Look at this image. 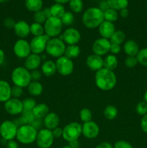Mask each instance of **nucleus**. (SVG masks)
Returning a JSON list of instances; mask_svg holds the SVG:
<instances>
[{
  "mask_svg": "<svg viewBox=\"0 0 147 148\" xmlns=\"http://www.w3.org/2000/svg\"><path fill=\"white\" fill-rule=\"evenodd\" d=\"M104 20V12L97 7H89L85 10L82 17L83 25L89 29L97 28Z\"/></svg>",
  "mask_w": 147,
  "mask_h": 148,
  "instance_id": "f03ea898",
  "label": "nucleus"
},
{
  "mask_svg": "<svg viewBox=\"0 0 147 148\" xmlns=\"http://www.w3.org/2000/svg\"><path fill=\"white\" fill-rule=\"evenodd\" d=\"M27 88L29 94L34 97L40 95L43 91V85L39 81H31Z\"/></svg>",
  "mask_w": 147,
  "mask_h": 148,
  "instance_id": "bb28decb",
  "label": "nucleus"
},
{
  "mask_svg": "<svg viewBox=\"0 0 147 148\" xmlns=\"http://www.w3.org/2000/svg\"><path fill=\"white\" fill-rule=\"evenodd\" d=\"M23 94V88L14 85L12 87V98H20Z\"/></svg>",
  "mask_w": 147,
  "mask_h": 148,
  "instance_id": "a18cd8bd",
  "label": "nucleus"
},
{
  "mask_svg": "<svg viewBox=\"0 0 147 148\" xmlns=\"http://www.w3.org/2000/svg\"><path fill=\"white\" fill-rule=\"evenodd\" d=\"M52 132H53V135L54 138H60L63 136V129L58 127L55 128L54 130H52Z\"/></svg>",
  "mask_w": 147,
  "mask_h": 148,
  "instance_id": "864d4df0",
  "label": "nucleus"
},
{
  "mask_svg": "<svg viewBox=\"0 0 147 148\" xmlns=\"http://www.w3.org/2000/svg\"><path fill=\"white\" fill-rule=\"evenodd\" d=\"M43 27H44L45 34L51 38L59 37L61 34L63 24L61 21V19L50 17L46 20Z\"/></svg>",
  "mask_w": 147,
  "mask_h": 148,
  "instance_id": "423d86ee",
  "label": "nucleus"
},
{
  "mask_svg": "<svg viewBox=\"0 0 147 148\" xmlns=\"http://www.w3.org/2000/svg\"><path fill=\"white\" fill-rule=\"evenodd\" d=\"M30 34L33 35L34 37L45 35L44 27L43 26V25L39 24V23H33L31 25H30Z\"/></svg>",
  "mask_w": 147,
  "mask_h": 148,
  "instance_id": "f704fd0d",
  "label": "nucleus"
},
{
  "mask_svg": "<svg viewBox=\"0 0 147 148\" xmlns=\"http://www.w3.org/2000/svg\"><path fill=\"white\" fill-rule=\"evenodd\" d=\"M57 72L62 76H69L74 72V63L71 59H69L64 55L58 58L56 62Z\"/></svg>",
  "mask_w": 147,
  "mask_h": 148,
  "instance_id": "9d476101",
  "label": "nucleus"
},
{
  "mask_svg": "<svg viewBox=\"0 0 147 148\" xmlns=\"http://www.w3.org/2000/svg\"><path fill=\"white\" fill-rule=\"evenodd\" d=\"M4 59H5V54H4V51L0 49V65L4 63Z\"/></svg>",
  "mask_w": 147,
  "mask_h": 148,
  "instance_id": "680f3d73",
  "label": "nucleus"
},
{
  "mask_svg": "<svg viewBox=\"0 0 147 148\" xmlns=\"http://www.w3.org/2000/svg\"><path fill=\"white\" fill-rule=\"evenodd\" d=\"M79 118L81 121L83 123L88 122L92 121V113L89 108H84L79 112Z\"/></svg>",
  "mask_w": 147,
  "mask_h": 148,
  "instance_id": "ea45409f",
  "label": "nucleus"
},
{
  "mask_svg": "<svg viewBox=\"0 0 147 148\" xmlns=\"http://www.w3.org/2000/svg\"><path fill=\"white\" fill-rule=\"evenodd\" d=\"M103 68H105V69H108V70L114 71L117 67H118V60L115 55H107L105 57V59H103Z\"/></svg>",
  "mask_w": 147,
  "mask_h": 148,
  "instance_id": "cd10ccee",
  "label": "nucleus"
},
{
  "mask_svg": "<svg viewBox=\"0 0 147 148\" xmlns=\"http://www.w3.org/2000/svg\"><path fill=\"white\" fill-rule=\"evenodd\" d=\"M82 125L76 121H73L66 124L63 128V137L68 143L76 140L82 135Z\"/></svg>",
  "mask_w": 147,
  "mask_h": 148,
  "instance_id": "0eeeda50",
  "label": "nucleus"
},
{
  "mask_svg": "<svg viewBox=\"0 0 147 148\" xmlns=\"http://www.w3.org/2000/svg\"><path fill=\"white\" fill-rule=\"evenodd\" d=\"M125 66L128 68L135 67L138 64V60H137L136 56H127L126 59L124 61Z\"/></svg>",
  "mask_w": 147,
  "mask_h": 148,
  "instance_id": "c03bdc74",
  "label": "nucleus"
},
{
  "mask_svg": "<svg viewBox=\"0 0 147 148\" xmlns=\"http://www.w3.org/2000/svg\"><path fill=\"white\" fill-rule=\"evenodd\" d=\"M50 38L46 34L41 36L33 37L30 42L32 53L40 55L46 51L47 42Z\"/></svg>",
  "mask_w": 147,
  "mask_h": 148,
  "instance_id": "ddd939ff",
  "label": "nucleus"
},
{
  "mask_svg": "<svg viewBox=\"0 0 147 148\" xmlns=\"http://www.w3.org/2000/svg\"><path fill=\"white\" fill-rule=\"evenodd\" d=\"M123 51L128 56H136L139 51V46L138 44L134 40H126L123 43Z\"/></svg>",
  "mask_w": 147,
  "mask_h": 148,
  "instance_id": "5701e85b",
  "label": "nucleus"
},
{
  "mask_svg": "<svg viewBox=\"0 0 147 148\" xmlns=\"http://www.w3.org/2000/svg\"><path fill=\"white\" fill-rule=\"evenodd\" d=\"M4 106L5 111L10 115H20L23 111L22 101L19 98H11L4 103Z\"/></svg>",
  "mask_w": 147,
  "mask_h": 148,
  "instance_id": "2eb2a0df",
  "label": "nucleus"
},
{
  "mask_svg": "<svg viewBox=\"0 0 147 148\" xmlns=\"http://www.w3.org/2000/svg\"><path fill=\"white\" fill-rule=\"evenodd\" d=\"M99 9H100L101 10H102V12H105L108 9H109V6H108V2H107V0H103V1H101L100 3H99Z\"/></svg>",
  "mask_w": 147,
  "mask_h": 148,
  "instance_id": "5fc2aeb1",
  "label": "nucleus"
},
{
  "mask_svg": "<svg viewBox=\"0 0 147 148\" xmlns=\"http://www.w3.org/2000/svg\"><path fill=\"white\" fill-rule=\"evenodd\" d=\"M95 81L97 87L103 91L111 90L117 84V77L114 71L102 68L96 72Z\"/></svg>",
  "mask_w": 147,
  "mask_h": 148,
  "instance_id": "f257e3e1",
  "label": "nucleus"
},
{
  "mask_svg": "<svg viewBox=\"0 0 147 148\" xmlns=\"http://www.w3.org/2000/svg\"><path fill=\"white\" fill-rule=\"evenodd\" d=\"M16 24V22L11 17H7L4 20V25L7 29H14V25Z\"/></svg>",
  "mask_w": 147,
  "mask_h": 148,
  "instance_id": "8fccbe9b",
  "label": "nucleus"
},
{
  "mask_svg": "<svg viewBox=\"0 0 147 148\" xmlns=\"http://www.w3.org/2000/svg\"><path fill=\"white\" fill-rule=\"evenodd\" d=\"M43 12H44V14H46V16L47 18H49V17H51V13H50V7H46L45 9H43Z\"/></svg>",
  "mask_w": 147,
  "mask_h": 148,
  "instance_id": "052dcab7",
  "label": "nucleus"
},
{
  "mask_svg": "<svg viewBox=\"0 0 147 148\" xmlns=\"http://www.w3.org/2000/svg\"><path fill=\"white\" fill-rule=\"evenodd\" d=\"M107 2L110 8L116 11L127 8L128 5V0H107Z\"/></svg>",
  "mask_w": 147,
  "mask_h": 148,
  "instance_id": "7c9ffc66",
  "label": "nucleus"
},
{
  "mask_svg": "<svg viewBox=\"0 0 147 148\" xmlns=\"http://www.w3.org/2000/svg\"><path fill=\"white\" fill-rule=\"evenodd\" d=\"M121 51V46L120 45L115 44V43H111L110 49V52L111 54L116 55L119 53Z\"/></svg>",
  "mask_w": 147,
  "mask_h": 148,
  "instance_id": "3c124183",
  "label": "nucleus"
},
{
  "mask_svg": "<svg viewBox=\"0 0 147 148\" xmlns=\"http://www.w3.org/2000/svg\"><path fill=\"white\" fill-rule=\"evenodd\" d=\"M66 44L59 37L51 38L46 45V51L47 54L54 58H59L64 55Z\"/></svg>",
  "mask_w": 147,
  "mask_h": 148,
  "instance_id": "39448f33",
  "label": "nucleus"
},
{
  "mask_svg": "<svg viewBox=\"0 0 147 148\" xmlns=\"http://www.w3.org/2000/svg\"><path fill=\"white\" fill-rule=\"evenodd\" d=\"M69 146H70L71 148H79V143L78 140H72V141L69 142Z\"/></svg>",
  "mask_w": 147,
  "mask_h": 148,
  "instance_id": "bf43d9fd",
  "label": "nucleus"
},
{
  "mask_svg": "<svg viewBox=\"0 0 147 148\" xmlns=\"http://www.w3.org/2000/svg\"><path fill=\"white\" fill-rule=\"evenodd\" d=\"M95 148H113V146L108 142H103V143H99Z\"/></svg>",
  "mask_w": 147,
  "mask_h": 148,
  "instance_id": "4d7b16f0",
  "label": "nucleus"
},
{
  "mask_svg": "<svg viewBox=\"0 0 147 148\" xmlns=\"http://www.w3.org/2000/svg\"><path fill=\"white\" fill-rule=\"evenodd\" d=\"M144 101H145V102L147 103V90H146L145 93H144Z\"/></svg>",
  "mask_w": 147,
  "mask_h": 148,
  "instance_id": "0e129e2a",
  "label": "nucleus"
},
{
  "mask_svg": "<svg viewBox=\"0 0 147 148\" xmlns=\"http://www.w3.org/2000/svg\"><path fill=\"white\" fill-rule=\"evenodd\" d=\"M99 127L96 122L92 121L84 123L82 124V134L84 137L89 140H93L98 137L99 134Z\"/></svg>",
  "mask_w": 147,
  "mask_h": 148,
  "instance_id": "dca6fc26",
  "label": "nucleus"
},
{
  "mask_svg": "<svg viewBox=\"0 0 147 148\" xmlns=\"http://www.w3.org/2000/svg\"><path fill=\"white\" fill-rule=\"evenodd\" d=\"M30 125H31L32 127H34L37 131H39V130H40L41 129H43V127H44V124H43V119H42L35 118Z\"/></svg>",
  "mask_w": 147,
  "mask_h": 148,
  "instance_id": "de8ad7c7",
  "label": "nucleus"
},
{
  "mask_svg": "<svg viewBox=\"0 0 147 148\" xmlns=\"http://www.w3.org/2000/svg\"><path fill=\"white\" fill-rule=\"evenodd\" d=\"M81 53V49L77 45H68L66 47L64 52V56L69 59H76Z\"/></svg>",
  "mask_w": 147,
  "mask_h": 148,
  "instance_id": "c756f323",
  "label": "nucleus"
},
{
  "mask_svg": "<svg viewBox=\"0 0 147 148\" xmlns=\"http://www.w3.org/2000/svg\"><path fill=\"white\" fill-rule=\"evenodd\" d=\"M35 119V117L33 115V111H22L19 118L15 120L14 122L18 127L22 125H29L32 124Z\"/></svg>",
  "mask_w": 147,
  "mask_h": 148,
  "instance_id": "393cba45",
  "label": "nucleus"
},
{
  "mask_svg": "<svg viewBox=\"0 0 147 148\" xmlns=\"http://www.w3.org/2000/svg\"><path fill=\"white\" fill-rule=\"evenodd\" d=\"M140 125H141V128L143 130V132L147 133V114L142 116Z\"/></svg>",
  "mask_w": 147,
  "mask_h": 148,
  "instance_id": "603ef678",
  "label": "nucleus"
},
{
  "mask_svg": "<svg viewBox=\"0 0 147 148\" xmlns=\"http://www.w3.org/2000/svg\"><path fill=\"white\" fill-rule=\"evenodd\" d=\"M125 37H126L125 33L122 30H115L112 37L110 38V41L111 42V43H115V44H118L121 46V44L125 43Z\"/></svg>",
  "mask_w": 147,
  "mask_h": 148,
  "instance_id": "72a5a7b5",
  "label": "nucleus"
},
{
  "mask_svg": "<svg viewBox=\"0 0 147 148\" xmlns=\"http://www.w3.org/2000/svg\"><path fill=\"white\" fill-rule=\"evenodd\" d=\"M59 122H60L59 116L54 112H49L48 115H46V116L43 119L44 128L50 130H53L59 127Z\"/></svg>",
  "mask_w": 147,
  "mask_h": 148,
  "instance_id": "412c9836",
  "label": "nucleus"
},
{
  "mask_svg": "<svg viewBox=\"0 0 147 148\" xmlns=\"http://www.w3.org/2000/svg\"><path fill=\"white\" fill-rule=\"evenodd\" d=\"M115 26L114 23H110V22L104 20L100 25L98 27V31H99V35L101 38H104L110 40L114 33L115 32Z\"/></svg>",
  "mask_w": 147,
  "mask_h": 148,
  "instance_id": "a211bd4d",
  "label": "nucleus"
},
{
  "mask_svg": "<svg viewBox=\"0 0 147 148\" xmlns=\"http://www.w3.org/2000/svg\"><path fill=\"white\" fill-rule=\"evenodd\" d=\"M42 72L41 71L38 70V69H35L30 72V77H31V81H39V79L41 78L42 77Z\"/></svg>",
  "mask_w": 147,
  "mask_h": 148,
  "instance_id": "09e8293b",
  "label": "nucleus"
},
{
  "mask_svg": "<svg viewBox=\"0 0 147 148\" xmlns=\"http://www.w3.org/2000/svg\"><path fill=\"white\" fill-rule=\"evenodd\" d=\"M56 3H59V4H66V3H69V1L70 0H53Z\"/></svg>",
  "mask_w": 147,
  "mask_h": 148,
  "instance_id": "e2e57ef3",
  "label": "nucleus"
},
{
  "mask_svg": "<svg viewBox=\"0 0 147 148\" xmlns=\"http://www.w3.org/2000/svg\"><path fill=\"white\" fill-rule=\"evenodd\" d=\"M24 6L28 11L36 12L43 10V0H25Z\"/></svg>",
  "mask_w": 147,
  "mask_h": 148,
  "instance_id": "c85d7f7f",
  "label": "nucleus"
},
{
  "mask_svg": "<svg viewBox=\"0 0 147 148\" xmlns=\"http://www.w3.org/2000/svg\"><path fill=\"white\" fill-rule=\"evenodd\" d=\"M50 13H51V17H57V18L61 19V17L63 15L66 10L65 7H63V4H59V3H55L51 7H50Z\"/></svg>",
  "mask_w": 147,
  "mask_h": 148,
  "instance_id": "2f4dec72",
  "label": "nucleus"
},
{
  "mask_svg": "<svg viewBox=\"0 0 147 148\" xmlns=\"http://www.w3.org/2000/svg\"><path fill=\"white\" fill-rule=\"evenodd\" d=\"M13 51L17 57L25 59L32 53L30 42L25 39L20 38L14 44Z\"/></svg>",
  "mask_w": 147,
  "mask_h": 148,
  "instance_id": "9b49d317",
  "label": "nucleus"
},
{
  "mask_svg": "<svg viewBox=\"0 0 147 148\" xmlns=\"http://www.w3.org/2000/svg\"><path fill=\"white\" fill-rule=\"evenodd\" d=\"M14 33L20 39H24L30 34V25L24 20H20L16 22L14 27Z\"/></svg>",
  "mask_w": 147,
  "mask_h": 148,
  "instance_id": "aec40b11",
  "label": "nucleus"
},
{
  "mask_svg": "<svg viewBox=\"0 0 147 148\" xmlns=\"http://www.w3.org/2000/svg\"><path fill=\"white\" fill-rule=\"evenodd\" d=\"M110 46L111 42L110 41V40L100 37L94 41L92 46V50L95 54L102 56L109 53Z\"/></svg>",
  "mask_w": 147,
  "mask_h": 148,
  "instance_id": "4468645a",
  "label": "nucleus"
},
{
  "mask_svg": "<svg viewBox=\"0 0 147 148\" xmlns=\"http://www.w3.org/2000/svg\"><path fill=\"white\" fill-rule=\"evenodd\" d=\"M60 38L67 45H77L81 40V33L74 27H68L61 34Z\"/></svg>",
  "mask_w": 147,
  "mask_h": 148,
  "instance_id": "f8f14e48",
  "label": "nucleus"
},
{
  "mask_svg": "<svg viewBox=\"0 0 147 148\" xmlns=\"http://www.w3.org/2000/svg\"><path fill=\"white\" fill-rule=\"evenodd\" d=\"M113 148H133L131 144L125 140H119L114 145Z\"/></svg>",
  "mask_w": 147,
  "mask_h": 148,
  "instance_id": "49530a36",
  "label": "nucleus"
},
{
  "mask_svg": "<svg viewBox=\"0 0 147 148\" xmlns=\"http://www.w3.org/2000/svg\"><path fill=\"white\" fill-rule=\"evenodd\" d=\"M42 64V59L40 55L31 53L24 59V67H25L30 72L35 70Z\"/></svg>",
  "mask_w": 147,
  "mask_h": 148,
  "instance_id": "6ab92c4d",
  "label": "nucleus"
},
{
  "mask_svg": "<svg viewBox=\"0 0 147 148\" xmlns=\"http://www.w3.org/2000/svg\"><path fill=\"white\" fill-rule=\"evenodd\" d=\"M18 126L13 121L6 120L0 125V135L6 141L14 140L17 136Z\"/></svg>",
  "mask_w": 147,
  "mask_h": 148,
  "instance_id": "6e6552de",
  "label": "nucleus"
},
{
  "mask_svg": "<svg viewBox=\"0 0 147 148\" xmlns=\"http://www.w3.org/2000/svg\"><path fill=\"white\" fill-rule=\"evenodd\" d=\"M47 17H46V14L43 12V10H40V11L36 12L33 14V20H34V23H39V24L44 25V23H46V20H47Z\"/></svg>",
  "mask_w": 147,
  "mask_h": 148,
  "instance_id": "79ce46f5",
  "label": "nucleus"
},
{
  "mask_svg": "<svg viewBox=\"0 0 147 148\" xmlns=\"http://www.w3.org/2000/svg\"><path fill=\"white\" fill-rule=\"evenodd\" d=\"M52 130L43 128L37 131L36 137V144L40 148H50L54 141Z\"/></svg>",
  "mask_w": 147,
  "mask_h": 148,
  "instance_id": "1a4fd4ad",
  "label": "nucleus"
},
{
  "mask_svg": "<svg viewBox=\"0 0 147 148\" xmlns=\"http://www.w3.org/2000/svg\"><path fill=\"white\" fill-rule=\"evenodd\" d=\"M57 72L56 62L52 60H46L42 62L41 72L46 77H51Z\"/></svg>",
  "mask_w": 147,
  "mask_h": 148,
  "instance_id": "b1692460",
  "label": "nucleus"
},
{
  "mask_svg": "<svg viewBox=\"0 0 147 148\" xmlns=\"http://www.w3.org/2000/svg\"><path fill=\"white\" fill-rule=\"evenodd\" d=\"M104 61L102 56L92 53L86 57V64L90 70L97 72L103 68Z\"/></svg>",
  "mask_w": 147,
  "mask_h": 148,
  "instance_id": "f3484780",
  "label": "nucleus"
},
{
  "mask_svg": "<svg viewBox=\"0 0 147 148\" xmlns=\"http://www.w3.org/2000/svg\"><path fill=\"white\" fill-rule=\"evenodd\" d=\"M128 15H129V10L128 8H124L120 10V16L122 18H127Z\"/></svg>",
  "mask_w": 147,
  "mask_h": 148,
  "instance_id": "13d9d810",
  "label": "nucleus"
},
{
  "mask_svg": "<svg viewBox=\"0 0 147 148\" xmlns=\"http://www.w3.org/2000/svg\"><path fill=\"white\" fill-rule=\"evenodd\" d=\"M118 17H119V14H118V11L113 10V9L109 8L106 11L104 12V19L106 21L114 23L118 20Z\"/></svg>",
  "mask_w": 147,
  "mask_h": 148,
  "instance_id": "c9c22d12",
  "label": "nucleus"
},
{
  "mask_svg": "<svg viewBox=\"0 0 147 148\" xmlns=\"http://www.w3.org/2000/svg\"><path fill=\"white\" fill-rule=\"evenodd\" d=\"M62 148H71V147L70 146H69V145H66V146H63V147Z\"/></svg>",
  "mask_w": 147,
  "mask_h": 148,
  "instance_id": "338daca9",
  "label": "nucleus"
},
{
  "mask_svg": "<svg viewBox=\"0 0 147 148\" xmlns=\"http://www.w3.org/2000/svg\"><path fill=\"white\" fill-rule=\"evenodd\" d=\"M138 64L144 66H147V48L140 49L136 55Z\"/></svg>",
  "mask_w": 147,
  "mask_h": 148,
  "instance_id": "a19ab883",
  "label": "nucleus"
},
{
  "mask_svg": "<svg viewBox=\"0 0 147 148\" xmlns=\"http://www.w3.org/2000/svg\"><path fill=\"white\" fill-rule=\"evenodd\" d=\"M6 148H19V146L17 142L14 140H10L6 144Z\"/></svg>",
  "mask_w": 147,
  "mask_h": 148,
  "instance_id": "6e6d98bb",
  "label": "nucleus"
},
{
  "mask_svg": "<svg viewBox=\"0 0 147 148\" xmlns=\"http://www.w3.org/2000/svg\"><path fill=\"white\" fill-rule=\"evenodd\" d=\"M9 1H10V0H0V3H6Z\"/></svg>",
  "mask_w": 147,
  "mask_h": 148,
  "instance_id": "69168bd1",
  "label": "nucleus"
},
{
  "mask_svg": "<svg viewBox=\"0 0 147 148\" xmlns=\"http://www.w3.org/2000/svg\"><path fill=\"white\" fill-rule=\"evenodd\" d=\"M103 114L105 119L108 120H113L116 118L118 114V108L113 105H108L104 109Z\"/></svg>",
  "mask_w": 147,
  "mask_h": 148,
  "instance_id": "473e14b6",
  "label": "nucleus"
},
{
  "mask_svg": "<svg viewBox=\"0 0 147 148\" xmlns=\"http://www.w3.org/2000/svg\"><path fill=\"white\" fill-rule=\"evenodd\" d=\"M36 101L33 98H26L22 101L23 111H33L36 106Z\"/></svg>",
  "mask_w": 147,
  "mask_h": 148,
  "instance_id": "4c0bfd02",
  "label": "nucleus"
},
{
  "mask_svg": "<svg viewBox=\"0 0 147 148\" xmlns=\"http://www.w3.org/2000/svg\"><path fill=\"white\" fill-rule=\"evenodd\" d=\"M12 98V87L8 82L0 79V102L5 103Z\"/></svg>",
  "mask_w": 147,
  "mask_h": 148,
  "instance_id": "4be33fe9",
  "label": "nucleus"
},
{
  "mask_svg": "<svg viewBox=\"0 0 147 148\" xmlns=\"http://www.w3.org/2000/svg\"><path fill=\"white\" fill-rule=\"evenodd\" d=\"M11 79L14 85L22 88H27L31 82L30 72L24 66H17L13 69Z\"/></svg>",
  "mask_w": 147,
  "mask_h": 148,
  "instance_id": "7ed1b4c3",
  "label": "nucleus"
},
{
  "mask_svg": "<svg viewBox=\"0 0 147 148\" xmlns=\"http://www.w3.org/2000/svg\"><path fill=\"white\" fill-rule=\"evenodd\" d=\"M135 111L140 116H144L147 114V103L145 101L139 102L135 106Z\"/></svg>",
  "mask_w": 147,
  "mask_h": 148,
  "instance_id": "37998d69",
  "label": "nucleus"
},
{
  "mask_svg": "<svg viewBox=\"0 0 147 148\" xmlns=\"http://www.w3.org/2000/svg\"><path fill=\"white\" fill-rule=\"evenodd\" d=\"M69 4L71 10L74 13L82 12L84 9V2L82 0H70Z\"/></svg>",
  "mask_w": 147,
  "mask_h": 148,
  "instance_id": "e433bc0d",
  "label": "nucleus"
},
{
  "mask_svg": "<svg viewBox=\"0 0 147 148\" xmlns=\"http://www.w3.org/2000/svg\"><path fill=\"white\" fill-rule=\"evenodd\" d=\"M37 134V130L30 124L22 125L18 127L16 138L22 144L30 145L35 142Z\"/></svg>",
  "mask_w": 147,
  "mask_h": 148,
  "instance_id": "20e7f679",
  "label": "nucleus"
},
{
  "mask_svg": "<svg viewBox=\"0 0 147 148\" xmlns=\"http://www.w3.org/2000/svg\"><path fill=\"white\" fill-rule=\"evenodd\" d=\"M61 21L63 25H71L74 22V16L73 13L71 12L66 11L63 15L61 17Z\"/></svg>",
  "mask_w": 147,
  "mask_h": 148,
  "instance_id": "58836bf2",
  "label": "nucleus"
},
{
  "mask_svg": "<svg viewBox=\"0 0 147 148\" xmlns=\"http://www.w3.org/2000/svg\"><path fill=\"white\" fill-rule=\"evenodd\" d=\"M49 112H50L49 107L48 106L47 104L44 103L36 104L33 110V114L35 117L37 119H43Z\"/></svg>",
  "mask_w": 147,
  "mask_h": 148,
  "instance_id": "a878e982",
  "label": "nucleus"
}]
</instances>
